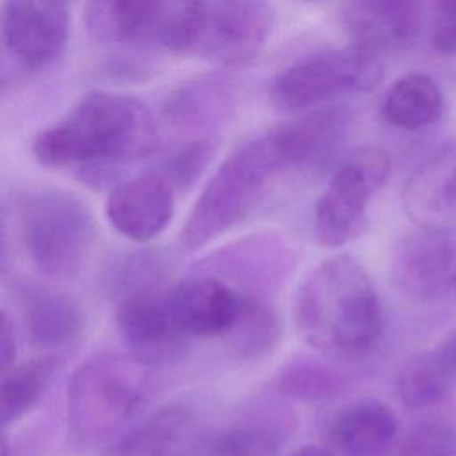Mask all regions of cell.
<instances>
[{"label": "cell", "instance_id": "1", "mask_svg": "<svg viewBox=\"0 0 456 456\" xmlns=\"http://www.w3.org/2000/svg\"><path fill=\"white\" fill-rule=\"evenodd\" d=\"M351 121L346 107H326L285 121L233 150L192 205L180 242L200 249L244 221L285 171L317 164L342 141Z\"/></svg>", "mask_w": 456, "mask_h": 456}, {"label": "cell", "instance_id": "2", "mask_svg": "<svg viewBox=\"0 0 456 456\" xmlns=\"http://www.w3.org/2000/svg\"><path fill=\"white\" fill-rule=\"evenodd\" d=\"M159 146V121L144 102L91 91L36 137L32 153L45 167H73L86 185L112 189L126 166L153 155Z\"/></svg>", "mask_w": 456, "mask_h": 456}, {"label": "cell", "instance_id": "3", "mask_svg": "<svg viewBox=\"0 0 456 456\" xmlns=\"http://www.w3.org/2000/svg\"><path fill=\"white\" fill-rule=\"evenodd\" d=\"M301 338L324 356L356 362L369 356L383 337V306L358 260L346 253L319 264L303 281L294 305Z\"/></svg>", "mask_w": 456, "mask_h": 456}, {"label": "cell", "instance_id": "4", "mask_svg": "<svg viewBox=\"0 0 456 456\" xmlns=\"http://www.w3.org/2000/svg\"><path fill=\"white\" fill-rule=\"evenodd\" d=\"M142 367L128 354L98 353L75 369L66 394L73 444L110 445L132 426L146 399Z\"/></svg>", "mask_w": 456, "mask_h": 456}, {"label": "cell", "instance_id": "5", "mask_svg": "<svg viewBox=\"0 0 456 456\" xmlns=\"http://www.w3.org/2000/svg\"><path fill=\"white\" fill-rule=\"evenodd\" d=\"M18 223L30 262L52 278L75 276L96 239L91 208L64 189L25 192L18 200Z\"/></svg>", "mask_w": 456, "mask_h": 456}, {"label": "cell", "instance_id": "6", "mask_svg": "<svg viewBox=\"0 0 456 456\" xmlns=\"http://www.w3.org/2000/svg\"><path fill=\"white\" fill-rule=\"evenodd\" d=\"M383 75L378 53L358 45L324 50L285 68L269 87L280 110H301L344 94L372 89Z\"/></svg>", "mask_w": 456, "mask_h": 456}, {"label": "cell", "instance_id": "7", "mask_svg": "<svg viewBox=\"0 0 456 456\" xmlns=\"http://www.w3.org/2000/svg\"><path fill=\"white\" fill-rule=\"evenodd\" d=\"M274 9L267 0H194L185 53L219 64H244L267 45Z\"/></svg>", "mask_w": 456, "mask_h": 456}, {"label": "cell", "instance_id": "8", "mask_svg": "<svg viewBox=\"0 0 456 456\" xmlns=\"http://www.w3.org/2000/svg\"><path fill=\"white\" fill-rule=\"evenodd\" d=\"M192 0H89V36L109 46H137L183 53Z\"/></svg>", "mask_w": 456, "mask_h": 456}, {"label": "cell", "instance_id": "9", "mask_svg": "<svg viewBox=\"0 0 456 456\" xmlns=\"http://www.w3.org/2000/svg\"><path fill=\"white\" fill-rule=\"evenodd\" d=\"M390 175L388 155L374 146L354 150L333 173L315 205L314 233L319 244L340 248L367 224L372 196Z\"/></svg>", "mask_w": 456, "mask_h": 456}, {"label": "cell", "instance_id": "10", "mask_svg": "<svg viewBox=\"0 0 456 456\" xmlns=\"http://www.w3.org/2000/svg\"><path fill=\"white\" fill-rule=\"evenodd\" d=\"M390 274L417 303H456V237L422 228L403 237L392 249Z\"/></svg>", "mask_w": 456, "mask_h": 456}, {"label": "cell", "instance_id": "11", "mask_svg": "<svg viewBox=\"0 0 456 456\" xmlns=\"http://www.w3.org/2000/svg\"><path fill=\"white\" fill-rule=\"evenodd\" d=\"M294 249L278 233H251L200 260L191 273L216 276L233 289L267 296L294 269Z\"/></svg>", "mask_w": 456, "mask_h": 456}, {"label": "cell", "instance_id": "12", "mask_svg": "<svg viewBox=\"0 0 456 456\" xmlns=\"http://www.w3.org/2000/svg\"><path fill=\"white\" fill-rule=\"evenodd\" d=\"M166 289L119 297L116 330L126 354L141 365H164L182 358L185 337L175 322Z\"/></svg>", "mask_w": 456, "mask_h": 456}, {"label": "cell", "instance_id": "13", "mask_svg": "<svg viewBox=\"0 0 456 456\" xmlns=\"http://www.w3.org/2000/svg\"><path fill=\"white\" fill-rule=\"evenodd\" d=\"M436 0H346L344 25L353 45L374 53L408 50L429 32Z\"/></svg>", "mask_w": 456, "mask_h": 456}, {"label": "cell", "instance_id": "14", "mask_svg": "<svg viewBox=\"0 0 456 456\" xmlns=\"http://www.w3.org/2000/svg\"><path fill=\"white\" fill-rule=\"evenodd\" d=\"M2 34L5 48L23 68H48L68 45V5L64 0H5Z\"/></svg>", "mask_w": 456, "mask_h": 456}, {"label": "cell", "instance_id": "15", "mask_svg": "<svg viewBox=\"0 0 456 456\" xmlns=\"http://www.w3.org/2000/svg\"><path fill=\"white\" fill-rule=\"evenodd\" d=\"M175 214V189L153 169L121 180L107 196L105 217L123 237L144 244L160 235Z\"/></svg>", "mask_w": 456, "mask_h": 456}, {"label": "cell", "instance_id": "16", "mask_svg": "<svg viewBox=\"0 0 456 456\" xmlns=\"http://www.w3.org/2000/svg\"><path fill=\"white\" fill-rule=\"evenodd\" d=\"M171 314L185 337L228 335L242 308V292L226 281L201 273L167 290Z\"/></svg>", "mask_w": 456, "mask_h": 456}, {"label": "cell", "instance_id": "17", "mask_svg": "<svg viewBox=\"0 0 456 456\" xmlns=\"http://www.w3.org/2000/svg\"><path fill=\"white\" fill-rule=\"evenodd\" d=\"M403 203L419 228L456 237V139L440 146L410 175Z\"/></svg>", "mask_w": 456, "mask_h": 456}, {"label": "cell", "instance_id": "18", "mask_svg": "<svg viewBox=\"0 0 456 456\" xmlns=\"http://www.w3.org/2000/svg\"><path fill=\"white\" fill-rule=\"evenodd\" d=\"M326 444L335 456H394L399 444V420L385 403L358 399L331 417Z\"/></svg>", "mask_w": 456, "mask_h": 456}, {"label": "cell", "instance_id": "19", "mask_svg": "<svg viewBox=\"0 0 456 456\" xmlns=\"http://www.w3.org/2000/svg\"><path fill=\"white\" fill-rule=\"evenodd\" d=\"M200 445L198 420L191 408L167 404L132 424L105 456H191Z\"/></svg>", "mask_w": 456, "mask_h": 456}, {"label": "cell", "instance_id": "20", "mask_svg": "<svg viewBox=\"0 0 456 456\" xmlns=\"http://www.w3.org/2000/svg\"><path fill=\"white\" fill-rule=\"evenodd\" d=\"M228 84L216 77L196 78L173 89L162 103L166 126L185 139L216 135V128L230 114Z\"/></svg>", "mask_w": 456, "mask_h": 456}, {"label": "cell", "instance_id": "21", "mask_svg": "<svg viewBox=\"0 0 456 456\" xmlns=\"http://www.w3.org/2000/svg\"><path fill=\"white\" fill-rule=\"evenodd\" d=\"M456 387V358L449 340L408 358L395 381L397 397L408 410H424L444 403Z\"/></svg>", "mask_w": 456, "mask_h": 456}, {"label": "cell", "instance_id": "22", "mask_svg": "<svg viewBox=\"0 0 456 456\" xmlns=\"http://www.w3.org/2000/svg\"><path fill=\"white\" fill-rule=\"evenodd\" d=\"M25 322L34 346L62 349L80 337L84 314L69 294L53 289H34L25 299Z\"/></svg>", "mask_w": 456, "mask_h": 456}, {"label": "cell", "instance_id": "23", "mask_svg": "<svg viewBox=\"0 0 456 456\" xmlns=\"http://www.w3.org/2000/svg\"><path fill=\"white\" fill-rule=\"evenodd\" d=\"M292 428L290 417L262 410L232 422L207 444V456H278Z\"/></svg>", "mask_w": 456, "mask_h": 456}, {"label": "cell", "instance_id": "24", "mask_svg": "<svg viewBox=\"0 0 456 456\" xmlns=\"http://www.w3.org/2000/svg\"><path fill=\"white\" fill-rule=\"evenodd\" d=\"M444 114V94L438 84L422 73L399 78L381 103L383 119L401 130H420L436 123Z\"/></svg>", "mask_w": 456, "mask_h": 456}, {"label": "cell", "instance_id": "25", "mask_svg": "<svg viewBox=\"0 0 456 456\" xmlns=\"http://www.w3.org/2000/svg\"><path fill=\"white\" fill-rule=\"evenodd\" d=\"M59 358L41 356L0 376V433L30 413L59 372Z\"/></svg>", "mask_w": 456, "mask_h": 456}, {"label": "cell", "instance_id": "26", "mask_svg": "<svg viewBox=\"0 0 456 456\" xmlns=\"http://www.w3.org/2000/svg\"><path fill=\"white\" fill-rule=\"evenodd\" d=\"M283 324L267 296L242 292V308L230 330V346L242 360H258L269 354L281 338Z\"/></svg>", "mask_w": 456, "mask_h": 456}, {"label": "cell", "instance_id": "27", "mask_svg": "<svg viewBox=\"0 0 456 456\" xmlns=\"http://www.w3.org/2000/svg\"><path fill=\"white\" fill-rule=\"evenodd\" d=\"M347 376L324 362L299 360L290 363L276 381V388L283 397L314 403L326 401L347 388Z\"/></svg>", "mask_w": 456, "mask_h": 456}, {"label": "cell", "instance_id": "28", "mask_svg": "<svg viewBox=\"0 0 456 456\" xmlns=\"http://www.w3.org/2000/svg\"><path fill=\"white\" fill-rule=\"evenodd\" d=\"M217 150V135L183 139L173 146L153 167L175 192L191 189L208 167Z\"/></svg>", "mask_w": 456, "mask_h": 456}, {"label": "cell", "instance_id": "29", "mask_svg": "<svg viewBox=\"0 0 456 456\" xmlns=\"http://www.w3.org/2000/svg\"><path fill=\"white\" fill-rule=\"evenodd\" d=\"M169 265L171 260L164 251L155 248L139 249L118 262L109 280L119 297L135 292L159 290L167 287L166 280L169 276Z\"/></svg>", "mask_w": 456, "mask_h": 456}, {"label": "cell", "instance_id": "30", "mask_svg": "<svg viewBox=\"0 0 456 456\" xmlns=\"http://www.w3.org/2000/svg\"><path fill=\"white\" fill-rule=\"evenodd\" d=\"M394 456H456V422L429 417L410 428Z\"/></svg>", "mask_w": 456, "mask_h": 456}, {"label": "cell", "instance_id": "31", "mask_svg": "<svg viewBox=\"0 0 456 456\" xmlns=\"http://www.w3.org/2000/svg\"><path fill=\"white\" fill-rule=\"evenodd\" d=\"M429 43L440 55H456V0H436Z\"/></svg>", "mask_w": 456, "mask_h": 456}, {"label": "cell", "instance_id": "32", "mask_svg": "<svg viewBox=\"0 0 456 456\" xmlns=\"http://www.w3.org/2000/svg\"><path fill=\"white\" fill-rule=\"evenodd\" d=\"M18 347H16V333L11 319L4 310H0V376L11 370L16 363Z\"/></svg>", "mask_w": 456, "mask_h": 456}, {"label": "cell", "instance_id": "33", "mask_svg": "<svg viewBox=\"0 0 456 456\" xmlns=\"http://www.w3.org/2000/svg\"><path fill=\"white\" fill-rule=\"evenodd\" d=\"M12 265L11 249V212L9 207L0 201V280L5 278Z\"/></svg>", "mask_w": 456, "mask_h": 456}, {"label": "cell", "instance_id": "34", "mask_svg": "<svg viewBox=\"0 0 456 456\" xmlns=\"http://www.w3.org/2000/svg\"><path fill=\"white\" fill-rule=\"evenodd\" d=\"M287 456H335L328 447L324 445H317V444H305L296 447L292 452H289Z\"/></svg>", "mask_w": 456, "mask_h": 456}, {"label": "cell", "instance_id": "35", "mask_svg": "<svg viewBox=\"0 0 456 456\" xmlns=\"http://www.w3.org/2000/svg\"><path fill=\"white\" fill-rule=\"evenodd\" d=\"M0 456H12V454H11V449H9V445H7V442H5L4 436H2V433H0Z\"/></svg>", "mask_w": 456, "mask_h": 456}, {"label": "cell", "instance_id": "36", "mask_svg": "<svg viewBox=\"0 0 456 456\" xmlns=\"http://www.w3.org/2000/svg\"><path fill=\"white\" fill-rule=\"evenodd\" d=\"M449 344H451V349H452V354H454V358H456V333H454V337L449 340Z\"/></svg>", "mask_w": 456, "mask_h": 456}, {"label": "cell", "instance_id": "37", "mask_svg": "<svg viewBox=\"0 0 456 456\" xmlns=\"http://www.w3.org/2000/svg\"><path fill=\"white\" fill-rule=\"evenodd\" d=\"M0 87H2V77H0Z\"/></svg>", "mask_w": 456, "mask_h": 456}, {"label": "cell", "instance_id": "38", "mask_svg": "<svg viewBox=\"0 0 456 456\" xmlns=\"http://www.w3.org/2000/svg\"><path fill=\"white\" fill-rule=\"evenodd\" d=\"M306 2H315V0H306Z\"/></svg>", "mask_w": 456, "mask_h": 456}]
</instances>
